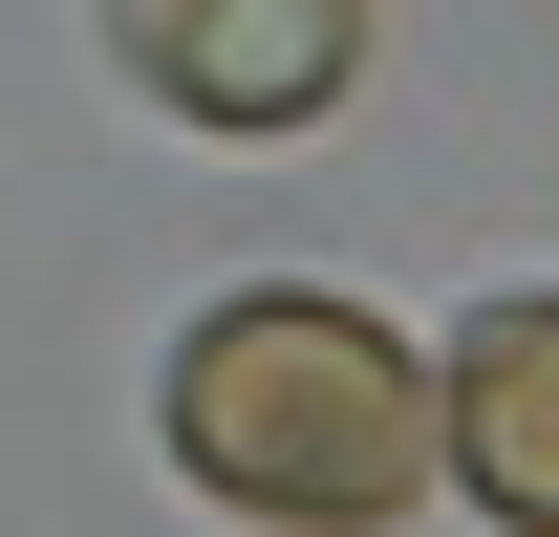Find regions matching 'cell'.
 Instances as JSON below:
<instances>
[{
  "label": "cell",
  "instance_id": "1",
  "mask_svg": "<svg viewBox=\"0 0 559 537\" xmlns=\"http://www.w3.org/2000/svg\"><path fill=\"white\" fill-rule=\"evenodd\" d=\"M173 473L259 537H388L430 494V366L409 323H366L323 279H237L173 344Z\"/></svg>",
  "mask_w": 559,
  "mask_h": 537
},
{
  "label": "cell",
  "instance_id": "2",
  "mask_svg": "<svg viewBox=\"0 0 559 537\" xmlns=\"http://www.w3.org/2000/svg\"><path fill=\"white\" fill-rule=\"evenodd\" d=\"M108 44L173 130H323L366 65V0H108Z\"/></svg>",
  "mask_w": 559,
  "mask_h": 537
},
{
  "label": "cell",
  "instance_id": "3",
  "mask_svg": "<svg viewBox=\"0 0 559 537\" xmlns=\"http://www.w3.org/2000/svg\"><path fill=\"white\" fill-rule=\"evenodd\" d=\"M430 452L474 473V516L559 537V301H474L452 387H430Z\"/></svg>",
  "mask_w": 559,
  "mask_h": 537
}]
</instances>
